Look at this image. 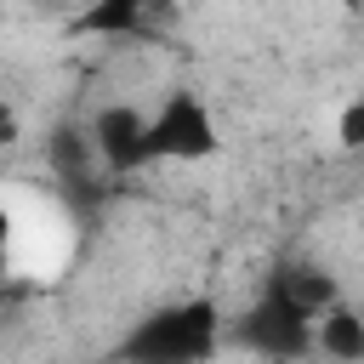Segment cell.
I'll list each match as a JSON object with an SVG mask.
<instances>
[{
	"instance_id": "277c9868",
	"label": "cell",
	"mask_w": 364,
	"mask_h": 364,
	"mask_svg": "<svg viewBox=\"0 0 364 364\" xmlns=\"http://www.w3.org/2000/svg\"><path fill=\"white\" fill-rule=\"evenodd\" d=\"M148 125H154V114H142V108H131V102H108V108H97V114H91V142H97L102 171H114V176L142 171V165L154 159V148H148Z\"/></svg>"
},
{
	"instance_id": "52a82bcc",
	"label": "cell",
	"mask_w": 364,
	"mask_h": 364,
	"mask_svg": "<svg viewBox=\"0 0 364 364\" xmlns=\"http://www.w3.org/2000/svg\"><path fill=\"white\" fill-rule=\"evenodd\" d=\"M318 353L336 364H364V313H353L347 301H330L318 313Z\"/></svg>"
},
{
	"instance_id": "9c48e42d",
	"label": "cell",
	"mask_w": 364,
	"mask_h": 364,
	"mask_svg": "<svg viewBox=\"0 0 364 364\" xmlns=\"http://www.w3.org/2000/svg\"><path fill=\"white\" fill-rule=\"evenodd\" d=\"M336 136H341V148H364V102H347V108H341Z\"/></svg>"
},
{
	"instance_id": "6da1fadb",
	"label": "cell",
	"mask_w": 364,
	"mask_h": 364,
	"mask_svg": "<svg viewBox=\"0 0 364 364\" xmlns=\"http://www.w3.org/2000/svg\"><path fill=\"white\" fill-rule=\"evenodd\" d=\"M216 347H222V307L210 296H188V301L148 313L125 336L119 358H131V364H210Z\"/></svg>"
},
{
	"instance_id": "5b68a950",
	"label": "cell",
	"mask_w": 364,
	"mask_h": 364,
	"mask_svg": "<svg viewBox=\"0 0 364 364\" xmlns=\"http://www.w3.org/2000/svg\"><path fill=\"white\" fill-rule=\"evenodd\" d=\"M267 290H279V296H290L301 313H324L330 301H341V290H336V279L318 267V262H279L273 273H267Z\"/></svg>"
},
{
	"instance_id": "ba28073f",
	"label": "cell",
	"mask_w": 364,
	"mask_h": 364,
	"mask_svg": "<svg viewBox=\"0 0 364 364\" xmlns=\"http://www.w3.org/2000/svg\"><path fill=\"white\" fill-rule=\"evenodd\" d=\"M165 0H97L80 17V34H136L148 11H159Z\"/></svg>"
},
{
	"instance_id": "8fae6325",
	"label": "cell",
	"mask_w": 364,
	"mask_h": 364,
	"mask_svg": "<svg viewBox=\"0 0 364 364\" xmlns=\"http://www.w3.org/2000/svg\"><path fill=\"white\" fill-rule=\"evenodd\" d=\"M46 6H57V0H46Z\"/></svg>"
},
{
	"instance_id": "7a4b0ae2",
	"label": "cell",
	"mask_w": 364,
	"mask_h": 364,
	"mask_svg": "<svg viewBox=\"0 0 364 364\" xmlns=\"http://www.w3.org/2000/svg\"><path fill=\"white\" fill-rule=\"evenodd\" d=\"M228 336H233L239 347H250L256 358L290 364V358H307V353L318 347V318H313V313H301L290 296L262 290V296L239 313V324H233Z\"/></svg>"
},
{
	"instance_id": "3957f363",
	"label": "cell",
	"mask_w": 364,
	"mask_h": 364,
	"mask_svg": "<svg viewBox=\"0 0 364 364\" xmlns=\"http://www.w3.org/2000/svg\"><path fill=\"white\" fill-rule=\"evenodd\" d=\"M216 142H222V136H216V119H210L205 97H193V91H171V97L159 102L154 125H148L154 159H210Z\"/></svg>"
},
{
	"instance_id": "8992f818",
	"label": "cell",
	"mask_w": 364,
	"mask_h": 364,
	"mask_svg": "<svg viewBox=\"0 0 364 364\" xmlns=\"http://www.w3.org/2000/svg\"><path fill=\"white\" fill-rule=\"evenodd\" d=\"M91 159H97V142H91V125L80 131V125H57L51 136H46V165L68 182V188H85L91 182ZM102 165V159H97Z\"/></svg>"
},
{
	"instance_id": "30bf717a",
	"label": "cell",
	"mask_w": 364,
	"mask_h": 364,
	"mask_svg": "<svg viewBox=\"0 0 364 364\" xmlns=\"http://www.w3.org/2000/svg\"><path fill=\"white\" fill-rule=\"evenodd\" d=\"M114 364H131V358H114Z\"/></svg>"
}]
</instances>
